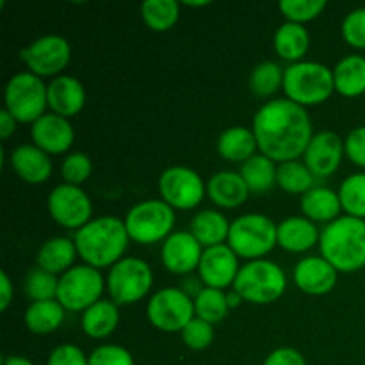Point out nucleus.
<instances>
[{"instance_id": "obj_1", "label": "nucleus", "mask_w": 365, "mask_h": 365, "mask_svg": "<svg viewBox=\"0 0 365 365\" xmlns=\"http://www.w3.org/2000/svg\"><path fill=\"white\" fill-rule=\"evenodd\" d=\"M252 130L260 153L280 164L298 160L314 138L307 109L289 98L264 103L253 118Z\"/></svg>"}, {"instance_id": "obj_2", "label": "nucleus", "mask_w": 365, "mask_h": 365, "mask_svg": "<svg viewBox=\"0 0 365 365\" xmlns=\"http://www.w3.org/2000/svg\"><path fill=\"white\" fill-rule=\"evenodd\" d=\"M73 241L78 257L88 266L102 269V267H113L123 259L130 237L123 220L102 216L91 220L81 230H77Z\"/></svg>"}, {"instance_id": "obj_3", "label": "nucleus", "mask_w": 365, "mask_h": 365, "mask_svg": "<svg viewBox=\"0 0 365 365\" xmlns=\"http://www.w3.org/2000/svg\"><path fill=\"white\" fill-rule=\"evenodd\" d=\"M321 257L339 273H355L365 267V220L341 216L321 230Z\"/></svg>"}, {"instance_id": "obj_4", "label": "nucleus", "mask_w": 365, "mask_h": 365, "mask_svg": "<svg viewBox=\"0 0 365 365\" xmlns=\"http://www.w3.org/2000/svg\"><path fill=\"white\" fill-rule=\"evenodd\" d=\"M284 91L298 106H319L335 91L334 70L316 61H299L285 68Z\"/></svg>"}, {"instance_id": "obj_5", "label": "nucleus", "mask_w": 365, "mask_h": 365, "mask_svg": "<svg viewBox=\"0 0 365 365\" xmlns=\"http://www.w3.org/2000/svg\"><path fill=\"white\" fill-rule=\"evenodd\" d=\"M287 289V278L278 264L267 259L250 260L239 269L234 291L253 305H269L280 299Z\"/></svg>"}, {"instance_id": "obj_6", "label": "nucleus", "mask_w": 365, "mask_h": 365, "mask_svg": "<svg viewBox=\"0 0 365 365\" xmlns=\"http://www.w3.org/2000/svg\"><path fill=\"white\" fill-rule=\"evenodd\" d=\"M274 221L264 214H245L232 221L228 242L239 259L259 260L278 245Z\"/></svg>"}, {"instance_id": "obj_7", "label": "nucleus", "mask_w": 365, "mask_h": 365, "mask_svg": "<svg viewBox=\"0 0 365 365\" xmlns=\"http://www.w3.org/2000/svg\"><path fill=\"white\" fill-rule=\"evenodd\" d=\"M46 86L41 77L31 71H20L7 81L4 89V109L13 114L18 123H34L48 107Z\"/></svg>"}, {"instance_id": "obj_8", "label": "nucleus", "mask_w": 365, "mask_h": 365, "mask_svg": "<svg viewBox=\"0 0 365 365\" xmlns=\"http://www.w3.org/2000/svg\"><path fill=\"white\" fill-rule=\"evenodd\" d=\"M123 221L130 241L139 245H153L166 241L173 234L177 217L173 207L163 200H145L132 207Z\"/></svg>"}, {"instance_id": "obj_9", "label": "nucleus", "mask_w": 365, "mask_h": 365, "mask_svg": "<svg viewBox=\"0 0 365 365\" xmlns=\"http://www.w3.org/2000/svg\"><path fill=\"white\" fill-rule=\"evenodd\" d=\"M107 291L116 305H134L150 292L153 273L148 262L138 257H123L107 274Z\"/></svg>"}, {"instance_id": "obj_10", "label": "nucleus", "mask_w": 365, "mask_h": 365, "mask_svg": "<svg viewBox=\"0 0 365 365\" xmlns=\"http://www.w3.org/2000/svg\"><path fill=\"white\" fill-rule=\"evenodd\" d=\"M146 316L153 328L164 334H177L195 319V302L182 289L166 287L150 298Z\"/></svg>"}, {"instance_id": "obj_11", "label": "nucleus", "mask_w": 365, "mask_h": 365, "mask_svg": "<svg viewBox=\"0 0 365 365\" xmlns=\"http://www.w3.org/2000/svg\"><path fill=\"white\" fill-rule=\"evenodd\" d=\"M107 282L103 280L100 269L88 266H73L70 271L61 274L57 302L71 312H84L89 307L102 299V292Z\"/></svg>"}, {"instance_id": "obj_12", "label": "nucleus", "mask_w": 365, "mask_h": 365, "mask_svg": "<svg viewBox=\"0 0 365 365\" xmlns=\"http://www.w3.org/2000/svg\"><path fill=\"white\" fill-rule=\"evenodd\" d=\"M159 192L163 202L173 209L191 210L202 203L207 184L192 168L171 166L160 173Z\"/></svg>"}, {"instance_id": "obj_13", "label": "nucleus", "mask_w": 365, "mask_h": 365, "mask_svg": "<svg viewBox=\"0 0 365 365\" xmlns=\"http://www.w3.org/2000/svg\"><path fill=\"white\" fill-rule=\"evenodd\" d=\"M21 61L29 71L38 77H59L61 71L70 64L71 46L66 38L57 34H46L32 41L20 52Z\"/></svg>"}, {"instance_id": "obj_14", "label": "nucleus", "mask_w": 365, "mask_h": 365, "mask_svg": "<svg viewBox=\"0 0 365 365\" xmlns=\"http://www.w3.org/2000/svg\"><path fill=\"white\" fill-rule=\"evenodd\" d=\"M48 212L57 225L81 230L91 221L93 203L81 185L61 184L48 195Z\"/></svg>"}, {"instance_id": "obj_15", "label": "nucleus", "mask_w": 365, "mask_h": 365, "mask_svg": "<svg viewBox=\"0 0 365 365\" xmlns=\"http://www.w3.org/2000/svg\"><path fill=\"white\" fill-rule=\"evenodd\" d=\"M239 269H241L239 257L235 255V252L228 245L203 250L198 273L200 280L203 282L205 287L220 289V291H225L230 285L234 287Z\"/></svg>"}, {"instance_id": "obj_16", "label": "nucleus", "mask_w": 365, "mask_h": 365, "mask_svg": "<svg viewBox=\"0 0 365 365\" xmlns=\"http://www.w3.org/2000/svg\"><path fill=\"white\" fill-rule=\"evenodd\" d=\"M344 155V141L335 132L324 130L314 134L303 153V159L314 177L327 178L339 170Z\"/></svg>"}, {"instance_id": "obj_17", "label": "nucleus", "mask_w": 365, "mask_h": 365, "mask_svg": "<svg viewBox=\"0 0 365 365\" xmlns=\"http://www.w3.org/2000/svg\"><path fill=\"white\" fill-rule=\"evenodd\" d=\"M203 255V246L191 232H173L163 242L160 259L164 267L173 274H189L198 269Z\"/></svg>"}, {"instance_id": "obj_18", "label": "nucleus", "mask_w": 365, "mask_h": 365, "mask_svg": "<svg viewBox=\"0 0 365 365\" xmlns=\"http://www.w3.org/2000/svg\"><path fill=\"white\" fill-rule=\"evenodd\" d=\"M32 145L41 148L48 155H59L66 153L71 148L75 139V132L68 118L59 114L46 113L34 121L31 127Z\"/></svg>"}, {"instance_id": "obj_19", "label": "nucleus", "mask_w": 365, "mask_h": 365, "mask_svg": "<svg viewBox=\"0 0 365 365\" xmlns=\"http://www.w3.org/2000/svg\"><path fill=\"white\" fill-rule=\"evenodd\" d=\"M294 284L299 291L310 296H323L334 291L337 285L339 271L324 257L312 255L299 260L292 271Z\"/></svg>"}, {"instance_id": "obj_20", "label": "nucleus", "mask_w": 365, "mask_h": 365, "mask_svg": "<svg viewBox=\"0 0 365 365\" xmlns=\"http://www.w3.org/2000/svg\"><path fill=\"white\" fill-rule=\"evenodd\" d=\"M48 107L53 114L73 118L86 106V89L78 78L71 75H59L46 86Z\"/></svg>"}, {"instance_id": "obj_21", "label": "nucleus", "mask_w": 365, "mask_h": 365, "mask_svg": "<svg viewBox=\"0 0 365 365\" xmlns=\"http://www.w3.org/2000/svg\"><path fill=\"white\" fill-rule=\"evenodd\" d=\"M11 168L14 173L29 184H43L52 177V160L48 153L36 145H20L11 152Z\"/></svg>"}, {"instance_id": "obj_22", "label": "nucleus", "mask_w": 365, "mask_h": 365, "mask_svg": "<svg viewBox=\"0 0 365 365\" xmlns=\"http://www.w3.org/2000/svg\"><path fill=\"white\" fill-rule=\"evenodd\" d=\"M319 237L321 232L316 223L305 216L287 217L277 228L278 246L291 253L309 252L319 242Z\"/></svg>"}, {"instance_id": "obj_23", "label": "nucleus", "mask_w": 365, "mask_h": 365, "mask_svg": "<svg viewBox=\"0 0 365 365\" xmlns=\"http://www.w3.org/2000/svg\"><path fill=\"white\" fill-rule=\"evenodd\" d=\"M207 195L223 209H237L248 200L250 189L237 171H217L207 182Z\"/></svg>"}, {"instance_id": "obj_24", "label": "nucleus", "mask_w": 365, "mask_h": 365, "mask_svg": "<svg viewBox=\"0 0 365 365\" xmlns=\"http://www.w3.org/2000/svg\"><path fill=\"white\" fill-rule=\"evenodd\" d=\"M299 205L305 217L314 223H331L341 217L342 205L339 192L321 185H314L309 192H305L299 200Z\"/></svg>"}, {"instance_id": "obj_25", "label": "nucleus", "mask_w": 365, "mask_h": 365, "mask_svg": "<svg viewBox=\"0 0 365 365\" xmlns=\"http://www.w3.org/2000/svg\"><path fill=\"white\" fill-rule=\"evenodd\" d=\"M78 257L75 241L68 237H52L43 242L36 255V264L41 269L52 274H64L73 267L75 259Z\"/></svg>"}, {"instance_id": "obj_26", "label": "nucleus", "mask_w": 365, "mask_h": 365, "mask_svg": "<svg viewBox=\"0 0 365 365\" xmlns=\"http://www.w3.org/2000/svg\"><path fill=\"white\" fill-rule=\"evenodd\" d=\"M82 331L91 339H106L120 324V310L113 299H100L82 312Z\"/></svg>"}, {"instance_id": "obj_27", "label": "nucleus", "mask_w": 365, "mask_h": 365, "mask_svg": "<svg viewBox=\"0 0 365 365\" xmlns=\"http://www.w3.org/2000/svg\"><path fill=\"white\" fill-rule=\"evenodd\" d=\"M257 138L252 128L246 127H230L221 132L217 139V153L225 160L232 163H246L257 155Z\"/></svg>"}, {"instance_id": "obj_28", "label": "nucleus", "mask_w": 365, "mask_h": 365, "mask_svg": "<svg viewBox=\"0 0 365 365\" xmlns=\"http://www.w3.org/2000/svg\"><path fill=\"white\" fill-rule=\"evenodd\" d=\"M335 91L348 98H355L365 93V57L346 56L334 68Z\"/></svg>"}, {"instance_id": "obj_29", "label": "nucleus", "mask_w": 365, "mask_h": 365, "mask_svg": "<svg viewBox=\"0 0 365 365\" xmlns=\"http://www.w3.org/2000/svg\"><path fill=\"white\" fill-rule=\"evenodd\" d=\"M274 50L278 56L289 63H299L309 52L310 46V36L303 25L292 24V21H285L277 29L273 38Z\"/></svg>"}, {"instance_id": "obj_30", "label": "nucleus", "mask_w": 365, "mask_h": 365, "mask_svg": "<svg viewBox=\"0 0 365 365\" xmlns=\"http://www.w3.org/2000/svg\"><path fill=\"white\" fill-rule=\"evenodd\" d=\"M230 225L227 217L217 210H202L191 221V234L203 248L225 245L230 234Z\"/></svg>"}, {"instance_id": "obj_31", "label": "nucleus", "mask_w": 365, "mask_h": 365, "mask_svg": "<svg viewBox=\"0 0 365 365\" xmlns=\"http://www.w3.org/2000/svg\"><path fill=\"white\" fill-rule=\"evenodd\" d=\"M64 310L66 309L57 299L31 303L24 314V323L27 330L36 335L53 334L63 324Z\"/></svg>"}, {"instance_id": "obj_32", "label": "nucleus", "mask_w": 365, "mask_h": 365, "mask_svg": "<svg viewBox=\"0 0 365 365\" xmlns=\"http://www.w3.org/2000/svg\"><path fill=\"white\" fill-rule=\"evenodd\" d=\"M277 171L278 168L274 166V160L262 155V153H257L252 159L242 163L239 173L245 178L250 192L262 195V192L269 191V189L277 184Z\"/></svg>"}, {"instance_id": "obj_33", "label": "nucleus", "mask_w": 365, "mask_h": 365, "mask_svg": "<svg viewBox=\"0 0 365 365\" xmlns=\"http://www.w3.org/2000/svg\"><path fill=\"white\" fill-rule=\"evenodd\" d=\"M180 16V4L177 0H146L141 4V18L152 31L166 32Z\"/></svg>"}, {"instance_id": "obj_34", "label": "nucleus", "mask_w": 365, "mask_h": 365, "mask_svg": "<svg viewBox=\"0 0 365 365\" xmlns=\"http://www.w3.org/2000/svg\"><path fill=\"white\" fill-rule=\"evenodd\" d=\"M314 175L310 173L305 163L289 160L282 163L277 171V185L289 195H305L314 187Z\"/></svg>"}, {"instance_id": "obj_35", "label": "nucleus", "mask_w": 365, "mask_h": 365, "mask_svg": "<svg viewBox=\"0 0 365 365\" xmlns=\"http://www.w3.org/2000/svg\"><path fill=\"white\" fill-rule=\"evenodd\" d=\"M192 302H195V316L210 324L223 321L228 316V312H230L227 294H225V291H220V289L203 287L192 298Z\"/></svg>"}, {"instance_id": "obj_36", "label": "nucleus", "mask_w": 365, "mask_h": 365, "mask_svg": "<svg viewBox=\"0 0 365 365\" xmlns=\"http://www.w3.org/2000/svg\"><path fill=\"white\" fill-rule=\"evenodd\" d=\"M284 75L285 70H282L280 64L273 63V61H264L252 70L250 89L255 96L267 98L280 88H284Z\"/></svg>"}, {"instance_id": "obj_37", "label": "nucleus", "mask_w": 365, "mask_h": 365, "mask_svg": "<svg viewBox=\"0 0 365 365\" xmlns=\"http://www.w3.org/2000/svg\"><path fill=\"white\" fill-rule=\"evenodd\" d=\"M339 198L346 216L365 220V173L349 175L339 189Z\"/></svg>"}, {"instance_id": "obj_38", "label": "nucleus", "mask_w": 365, "mask_h": 365, "mask_svg": "<svg viewBox=\"0 0 365 365\" xmlns=\"http://www.w3.org/2000/svg\"><path fill=\"white\" fill-rule=\"evenodd\" d=\"M57 291H59L57 274L48 273L38 266L29 271L25 278V294L29 296V299H32V303L57 299Z\"/></svg>"}, {"instance_id": "obj_39", "label": "nucleus", "mask_w": 365, "mask_h": 365, "mask_svg": "<svg viewBox=\"0 0 365 365\" xmlns=\"http://www.w3.org/2000/svg\"><path fill=\"white\" fill-rule=\"evenodd\" d=\"M324 7H327L324 0H282L278 4V9L287 18V21L299 25L319 16Z\"/></svg>"}, {"instance_id": "obj_40", "label": "nucleus", "mask_w": 365, "mask_h": 365, "mask_svg": "<svg viewBox=\"0 0 365 365\" xmlns=\"http://www.w3.org/2000/svg\"><path fill=\"white\" fill-rule=\"evenodd\" d=\"M93 163L89 155L82 152H73L66 155V159L61 164V175L64 178V184L81 185L91 177Z\"/></svg>"}, {"instance_id": "obj_41", "label": "nucleus", "mask_w": 365, "mask_h": 365, "mask_svg": "<svg viewBox=\"0 0 365 365\" xmlns=\"http://www.w3.org/2000/svg\"><path fill=\"white\" fill-rule=\"evenodd\" d=\"M182 341L189 349L203 351L214 342V324L195 317L187 327L182 330Z\"/></svg>"}, {"instance_id": "obj_42", "label": "nucleus", "mask_w": 365, "mask_h": 365, "mask_svg": "<svg viewBox=\"0 0 365 365\" xmlns=\"http://www.w3.org/2000/svg\"><path fill=\"white\" fill-rule=\"evenodd\" d=\"M342 38L353 48L365 50V7H359L346 14L342 20Z\"/></svg>"}, {"instance_id": "obj_43", "label": "nucleus", "mask_w": 365, "mask_h": 365, "mask_svg": "<svg viewBox=\"0 0 365 365\" xmlns=\"http://www.w3.org/2000/svg\"><path fill=\"white\" fill-rule=\"evenodd\" d=\"M89 365H135L134 356L123 346L103 344L93 349L89 355Z\"/></svg>"}, {"instance_id": "obj_44", "label": "nucleus", "mask_w": 365, "mask_h": 365, "mask_svg": "<svg viewBox=\"0 0 365 365\" xmlns=\"http://www.w3.org/2000/svg\"><path fill=\"white\" fill-rule=\"evenodd\" d=\"M46 365H89V356L78 346L61 344L50 353Z\"/></svg>"}, {"instance_id": "obj_45", "label": "nucleus", "mask_w": 365, "mask_h": 365, "mask_svg": "<svg viewBox=\"0 0 365 365\" xmlns=\"http://www.w3.org/2000/svg\"><path fill=\"white\" fill-rule=\"evenodd\" d=\"M344 152L353 164L365 168V125L349 132L344 139Z\"/></svg>"}, {"instance_id": "obj_46", "label": "nucleus", "mask_w": 365, "mask_h": 365, "mask_svg": "<svg viewBox=\"0 0 365 365\" xmlns=\"http://www.w3.org/2000/svg\"><path fill=\"white\" fill-rule=\"evenodd\" d=\"M262 365H307V362L298 349L278 348L266 356Z\"/></svg>"}, {"instance_id": "obj_47", "label": "nucleus", "mask_w": 365, "mask_h": 365, "mask_svg": "<svg viewBox=\"0 0 365 365\" xmlns=\"http://www.w3.org/2000/svg\"><path fill=\"white\" fill-rule=\"evenodd\" d=\"M0 289H2V296H0V310L6 312L9 309L11 302H13V284H11V278L6 271L0 273Z\"/></svg>"}, {"instance_id": "obj_48", "label": "nucleus", "mask_w": 365, "mask_h": 365, "mask_svg": "<svg viewBox=\"0 0 365 365\" xmlns=\"http://www.w3.org/2000/svg\"><path fill=\"white\" fill-rule=\"evenodd\" d=\"M16 123L18 121L14 120L13 114L9 113V110L2 109L0 110V138L6 141V139H9L11 135L16 132Z\"/></svg>"}, {"instance_id": "obj_49", "label": "nucleus", "mask_w": 365, "mask_h": 365, "mask_svg": "<svg viewBox=\"0 0 365 365\" xmlns=\"http://www.w3.org/2000/svg\"><path fill=\"white\" fill-rule=\"evenodd\" d=\"M2 365H34V364L21 355H7L4 356Z\"/></svg>"}, {"instance_id": "obj_50", "label": "nucleus", "mask_w": 365, "mask_h": 365, "mask_svg": "<svg viewBox=\"0 0 365 365\" xmlns=\"http://www.w3.org/2000/svg\"><path fill=\"white\" fill-rule=\"evenodd\" d=\"M227 299H228V307H230V309H237V307L241 305L242 302H245V299H242L241 296H239L237 292L234 291V289H232V291L228 292V294H227Z\"/></svg>"}, {"instance_id": "obj_51", "label": "nucleus", "mask_w": 365, "mask_h": 365, "mask_svg": "<svg viewBox=\"0 0 365 365\" xmlns=\"http://www.w3.org/2000/svg\"><path fill=\"white\" fill-rule=\"evenodd\" d=\"M185 6H191V7H203V6H210L209 0H202V2H189V0H185Z\"/></svg>"}]
</instances>
